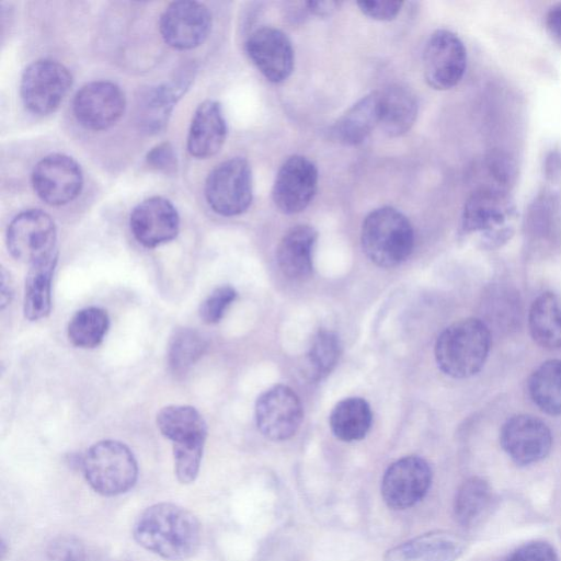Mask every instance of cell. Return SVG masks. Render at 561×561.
<instances>
[{
    "instance_id": "cell-1",
    "label": "cell",
    "mask_w": 561,
    "mask_h": 561,
    "mask_svg": "<svg viewBox=\"0 0 561 561\" xmlns=\"http://www.w3.org/2000/svg\"><path fill=\"white\" fill-rule=\"evenodd\" d=\"M133 537L144 549L168 561H185L199 549L202 527L187 508L160 502L145 508L133 526Z\"/></svg>"
},
{
    "instance_id": "cell-2",
    "label": "cell",
    "mask_w": 561,
    "mask_h": 561,
    "mask_svg": "<svg viewBox=\"0 0 561 561\" xmlns=\"http://www.w3.org/2000/svg\"><path fill=\"white\" fill-rule=\"evenodd\" d=\"M157 426L172 444L176 479L182 484L194 482L207 438L206 421L194 407L170 404L158 412Z\"/></svg>"
},
{
    "instance_id": "cell-3",
    "label": "cell",
    "mask_w": 561,
    "mask_h": 561,
    "mask_svg": "<svg viewBox=\"0 0 561 561\" xmlns=\"http://www.w3.org/2000/svg\"><path fill=\"white\" fill-rule=\"evenodd\" d=\"M491 347L488 324L479 318H466L448 325L437 337L435 359L449 377L463 379L483 367Z\"/></svg>"
},
{
    "instance_id": "cell-4",
    "label": "cell",
    "mask_w": 561,
    "mask_h": 561,
    "mask_svg": "<svg viewBox=\"0 0 561 561\" xmlns=\"http://www.w3.org/2000/svg\"><path fill=\"white\" fill-rule=\"evenodd\" d=\"M360 242L367 257L380 267L404 262L414 245L409 219L398 209L385 206L370 211L363 221Z\"/></svg>"
},
{
    "instance_id": "cell-5",
    "label": "cell",
    "mask_w": 561,
    "mask_h": 561,
    "mask_svg": "<svg viewBox=\"0 0 561 561\" xmlns=\"http://www.w3.org/2000/svg\"><path fill=\"white\" fill-rule=\"evenodd\" d=\"M88 484L103 496L130 491L138 480V463L130 448L119 440L104 439L88 448L81 461Z\"/></svg>"
},
{
    "instance_id": "cell-6",
    "label": "cell",
    "mask_w": 561,
    "mask_h": 561,
    "mask_svg": "<svg viewBox=\"0 0 561 561\" xmlns=\"http://www.w3.org/2000/svg\"><path fill=\"white\" fill-rule=\"evenodd\" d=\"M515 205L508 191L483 185L467 198L460 221L463 234L481 233L488 248L505 243L513 234Z\"/></svg>"
},
{
    "instance_id": "cell-7",
    "label": "cell",
    "mask_w": 561,
    "mask_h": 561,
    "mask_svg": "<svg viewBox=\"0 0 561 561\" xmlns=\"http://www.w3.org/2000/svg\"><path fill=\"white\" fill-rule=\"evenodd\" d=\"M205 196L211 209L226 217L244 213L252 202V174L248 161L234 157L208 174Z\"/></svg>"
},
{
    "instance_id": "cell-8",
    "label": "cell",
    "mask_w": 561,
    "mask_h": 561,
    "mask_svg": "<svg viewBox=\"0 0 561 561\" xmlns=\"http://www.w3.org/2000/svg\"><path fill=\"white\" fill-rule=\"evenodd\" d=\"M7 247L14 260L28 265L58 253L54 220L41 209L20 213L8 227Z\"/></svg>"
},
{
    "instance_id": "cell-9",
    "label": "cell",
    "mask_w": 561,
    "mask_h": 561,
    "mask_svg": "<svg viewBox=\"0 0 561 561\" xmlns=\"http://www.w3.org/2000/svg\"><path fill=\"white\" fill-rule=\"evenodd\" d=\"M72 84L68 69L50 59L32 62L21 79V98L25 107L38 115L55 112Z\"/></svg>"
},
{
    "instance_id": "cell-10",
    "label": "cell",
    "mask_w": 561,
    "mask_h": 561,
    "mask_svg": "<svg viewBox=\"0 0 561 561\" xmlns=\"http://www.w3.org/2000/svg\"><path fill=\"white\" fill-rule=\"evenodd\" d=\"M467 68V49L462 41L448 30H437L423 51V70L427 84L435 90H449L462 79Z\"/></svg>"
},
{
    "instance_id": "cell-11",
    "label": "cell",
    "mask_w": 561,
    "mask_h": 561,
    "mask_svg": "<svg viewBox=\"0 0 561 561\" xmlns=\"http://www.w3.org/2000/svg\"><path fill=\"white\" fill-rule=\"evenodd\" d=\"M432 469L419 456H407L392 462L381 480V496L388 507L405 510L427 494L432 484Z\"/></svg>"
},
{
    "instance_id": "cell-12",
    "label": "cell",
    "mask_w": 561,
    "mask_h": 561,
    "mask_svg": "<svg viewBox=\"0 0 561 561\" xmlns=\"http://www.w3.org/2000/svg\"><path fill=\"white\" fill-rule=\"evenodd\" d=\"M254 411L259 431L276 442L294 436L304 416L299 397L285 385H276L264 391L257 398Z\"/></svg>"
},
{
    "instance_id": "cell-13",
    "label": "cell",
    "mask_w": 561,
    "mask_h": 561,
    "mask_svg": "<svg viewBox=\"0 0 561 561\" xmlns=\"http://www.w3.org/2000/svg\"><path fill=\"white\" fill-rule=\"evenodd\" d=\"M500 444L516 465L529 466L548 456L552 434L542 420L530 414H516L502 425Z\"/></svg>"
},
{
    "instance_id": "cell-14",
    "label": "cell",
    "mask_w": 561,
    "mask_h": 561,
    "mask_svg": "<svg viewBox=\"0 0 561 561\" xmlns=\"http://www.w3.org/2000/svg\"><path fill=\"white\" fill-rule=\"evenodd\" d=\"M32 184L42 201L59 206L73 201L80 194L83 175L71 157L53 153L36 163L32 172Z\"/></svg>"
},
{
    "instance_id": "cell-15",
    "label": "cell",
    "mask_w": 561,
    "mask_h": 561,
    "mask_svg": "<svg viewBox=\"0 0 561 561\" xmlns=\"http://www.w3.org/2000/svg\"><path fill=\"white\" fill-rule=\"evenodd\" d=\"M317 185L318 170L314 163L304 156H291L276 174L272 198L282 213L297 214L310 204Z\"/></svg>"
},
{
    "instance_id": "cell-16",
    "label": "cell",
    "mask_w": 561,
    "mask_h": 561,
    "mask_svg": "<svg viewBox=\"0 0 561 561\" xmlns=\"http://www.w3.org/2000/svg\"><path fill=\"white\" fill-rule=\"evenodd\" d=\"M160 33L163 41L176 49H192L208 36L211 14L206 5L197 1L170 3L160 16Z\"/></svg>"
},
{
    "instance_id": "cell-17",
    "label": "cell",
    "mask_w": 561,
    "mask_h": 561,
    "mask_svg": "<svg viewBox=\"0 0 561 561\" xmlns=\"http://www.w3.org/2000/svg\"><path fill=\"white\" fill-rule=\"evenodd\" d=\"M73 113L77 121L90 130H104L123 115L126 100L118 85L110 81H93L75 95Z\"/></svg>"
},
{
    "instance_id": "cell-18",
    "label": "cell",
    "mask_w": 561,
    "mask_h": 561,
    "mask_svg": "<svg viewBox=\"0 0 561 561\" xmlns=\"http://www.w3.org/2000/svg\"><path fill=\"white\" fill-rule=\"evenodd\" d=\"M245 50L257 70L271 82L285 81L294 70V49L280 30L263 26L247 39Z\"/></svg>"
},
{
    "instance_id": "cell-19",
    "label": "cell",
    "mask_w": 561,
    "mask_h": 561,
    "mask_svg": "<svg viewBox=\"0 0 561 561\" xmlns=\"http://www.w3.org/2000/svg\"><path fill=\"white\" fill-rule=\"evenodd\" d=\"M129 226L139 243L146 248H156L178 236L180 217L170 201L153 196L133 209Z\"/></svg>"
},
{
    "instance_id": "cell-20",
    "label": "cell",
    "mask_w": 561,
    "mask_h": 561,
    "mask_svg": "<svg viewBox=\"0 0 561 561\" xmlns=\"http://www.w3.org/2000/svg\"><path fill=\"white\" fill-rule=\"evenodd\" d=\"M467 546L466 539L458 534L435 530L389 549L383 561H456Z\"/></svg>"
},
{
    "instance_id": "cell-21",
    "label": "cell",
    "mask_w": 561,
    "mask_h": 561,
    "mask_svg": "<svg viewBox=\"0 0 561 561\" xmlns=\"http://www.w3.org/2000/svg\"><path fill=\"white\" fill-rule=\"evenodd\" d=\"M227 136V124L221 105L213 100L204 101L196 108L187 137V150L199 159L216 154Z\"/></svg>"
},
{
    "instance_id": "cell-22",
    "label": "cell",
    "mask_w": 561,
    "mask_h": 561,
    "mask_svg": "<svg viewBox=\"0 0 561 561\" xmlns=\"http://www.w3.org/2000/svg\"><path fill=\"white\" fill-rule=\"evenodd\" d=\"M380 125L379 90L370 92L353 104L330 128L333 140L345 146H357Z\"/></svg>"
},
{
    "instance_id": "cell-23",
    "label": "cell",
    "mask_w": 561,
    "mask_h": 561,
    "mask_svg": "<svg viewBox=\"0 0 561 561\" xmlns=\"http://www.w3.org/2000/svg\"><path fill=\"white\" fill-rule=\"evenodd\" d=\"M317 237V231L308 225L295 226L283 236L276 250V260L285 276L302 280L311 275Z\"/></svg>"
},
{
    "instance_id": "cell-24",
    "label": "cell",
    "mask_w": 561,
    "mask_h": 561,
    "mask_svg": "<svg viewBox=\"0 0 561 561\" xmlns=\"http://www.w3.org/2000/svg\"><path fill=\"white\" fill-rule=\"evenodd\" d=\"M191 75L183 73L176 82H170L150 88L139 99L138 122L147 133L160 130L170 116V113L190 83Z\"/></svg>"
},
{
    "instance_id": "cell-25",
    "label": "cell",
    "mask_w": 561,
    "mask_h": 561,
    "mask_svg": "<svg viewBox=\"0 0 561 561\" xmlns=\"http://www.w3.org/2000/svg\"><path fill=\"white\" fill-rule=\"evenodd\" d=\"M380 127L390 137H398L413 126L417 115L415 94L405 85L389 84L379 90Z\"/></svg>"
},
{
    "instance_id": "cell-26",
    "label": "cell",
    "mask_w": 561,
    "mask_h": 561,
    "mask_svg": "<svg viewBox=\"0 0 561 561\" xmlns=\"http://www.w3.org/2000/svg\"><path fill=\"white\" fill-rule=\"evenodd\" d=\"M58 253L30 265L25 277L23 313L30 321L46 318L51 309V282Z\"/></svg>"
},
{
    "instance_id": "cell-27",
    "label": "cell",
    "mask_w": 561,
    "mask_h": 561,
    "mask_svg": "<svg viewBox=\"0 0 561 561\" xmlns=\"http://www.w3.org/2000/svg\"><path fill=\"white\" fill-rule=\"evenodd\" d=\"M528 328L533 340L541 347H561L560 294L546 291L533 301L528 313Z\"/></svg>"
},
{
    "instance_id": "cell-28",
    "label": "cell",
    "mask_w": 561,
    "mask_h": 561,
    "mask_svg": "<svg viewBox=\"0 0 561 561\" xmlns=\"http://www.w3.org/2000/svg\"><path fill=\"white\" fill-rule=\"evenodd\" d=\"M494 500L490 483L481 477H471L458 488L454 499V516L459 525L476 526L486 515Z\"/></svg>"
},
{
    "instance_id": "cell-29",
    "label": "cell",
    "mask_w": 561,
    "mask_h": 561,
    "mask_svg": "<svg viewBox=\"0 0 561 561\" xmlns=\"http://www.w3.org/2000/svg\"><path fill=\"white\" fill-rule=\"evenodd\" d=\"M373 413L366 400L348 397L335 404L330 414V426L341 440H359L368 433Z\"/></svg>"
},
{
    "instance_id": "cell-30",
    "label": "cell",
    "mask_w": 561,
    "mask_h": 561,
    "mask_svg": "<svg viewBox=\"0 0 561 561\" xmlns=\"http://www.w3.org/2000/svg\"><path fill=\"white\" fill-rule=\"evenodd\" d=\"M533 402L549 415L561 414V359H548L528 379Z\"/></svg>"
},
{
    "instance_id": "cell-31",
    "label": "cell",
    "mask_w": 561,
    "mask_h": 561,
    "mask_svg": "<svg viewBox=\"0 0 561 561\" xmlns=\"http://www.w3.org/2000/svg\"><path fill=\"white\" fill-rule=\"evenodd\" d=\"M206 337L192 328H176L168 344V364L172 373H186L206 352Z\"/></svg>"
},
{
    "instance_id": "cell-32",
    "label": "cell",
    "mask_w": 561,
    "mask_h": 561,
    "mask_svg": "<svg viewBox=\"0 0 561 561\" xmlns=\"http://www.w3.org/2000/svg\"><path fill=\"white\" fill-rule=\"evenodd\" d=\"M107 312L99 307H87L77 311L69 321L68 339L77 347L93 348L100 345L108 330Z\"/></svg>"
},
{
    "instance_id": "cell-33",
    "label": "cell",
    "mask_w": 561,
    "mask_h": 561,
    "mask_svg": "<svg viewBox=\"0 0 561 561\" xmlns=\"http://www.w3.org/2000/svg\"><path fill=\"white\" fill-rule=\"evenodd\" d=\"M340 353L341 345L336 334L328 330L319 331L302 363L307 379L318 381L324 378L335 367Z\"/></svg>"
},
{
    "instance_id": "cell-34",
    "label": "cell",
    "mask_w": 561,
    "mask_h": 561,
    "mask_svg": "<svg viewBox=\"0 0 561 561\" xmlns=\"http://www.w3.org/2000/svg\"><path fill=\"white\" fill-rule=\"evenodd\" d=\"M557 201L547 190L538 193L526 210V228L536 234H545L551 229L556 214Z\"/></svg>"
},
{
    "instance_id": "cell-35",
    "label": "cell",
    "mask_w": 561,
    "mask_h": 561,
    "mask_svg": "<svg viewBox=\"0 0 561 561\" xmlns=\"http://www.w3.org/2000/svg\"><path fill=\"white\" fill-rule=\"evenodd\" d=\"M485 165L495 186L508 191L517 176V163L514 158L506 151L492 150L486 156Z\"/></svg>"
},
{
    "instance_id": "cell-36",
    "label": "cell",
    "mask_w": 561,
    "mask_h": 561,
    "mask_svg": "<svg viewBox=\"0 0 561 561\" xmlns=\"http://www.w3.org/2000/svg\"><path fill=\"white\" fill-rule=\"evenodd\" d=\"M236 297V289L229 285L215 288L199 306L201 319L207 324L219 322Z\"/></svg>"
},
{
    "instance_id": "cell-37",
    "label": "cell",
    "mask_w": 561,
    "mask_h": 561,
    "mask_svg": "<svg viewBox=\"0 0 561 561\" xmlns=\"http://www.w3.org/2000/svg\"><path fill=\"white\" fill-rule=\"evenodd\" d=\"M47 561H87V552L81 539L75 535H60L48 545Z\"/></svg>"
},
{
    "instance_id": "cell-38",
    "label": "cell",
    "mask_w": 561,
    "mask_h": 561,
    "mask_svg": "<svg viewBox=\"0 0 561 561\" xmlns=\"http://www.w3.org/2000/svg\"><path fill=\"white\" fill-rule=\"evenodd\" d=\"M505 561H558V556L549 542L533 540L516 548Z\"/></svg>"
},
{
    "instance_id": "cell-39",
    "label": "cell",
    "mask_w": 561,
    "mask_h": 561,
    "mask_svg": "<svg viewBox=\"0 0 561 561\" xmlns=\"http://www.w3.org/2000/svg\"><path fill=\"white\" fill-rule=\"evenodd\" d=\"M360 11L377 21H391L400 13L402 1H359Z\"/></svg>"
},
{
    "instance_id": "cell-40",
    "label": "cell",
    "mask_w": 561,
    "mask_h": 561,
    "mask_svg": "<svg viewBox=\"0 0 561 561\" xmlns=\"http://www.w3.org/2000/svg\"><path fill=\"white\" fill-rule=\"evenodd\" d=\"M147 163L159 171H173L176 167V157L173 147L169 142L157 145L148 152Z\"/></svg>"
},
{
    "instance_id": "cell-41",
    "label": "cell",
    "mask_w": 561,
    "mask_h": 561,
    "mask_svg": "<svg viewBox=\"0 0 561 561\" xmlns=\"http://www.w3.org/2000/svg\"><path fill=\"white\" fill-rule=\"evenodd\" d=\"M542 174L551 183L561 182V148H553L546 153Z\"/></svg>"
},
{
    "instance_id": "cell-42",
    "label": "cell",
    "mask_w": 561,
    "mask_h": 561,
    "mask_svg": "<svg viewBox=\"0 0 561 561\" xmlns=\"http://www.w3.org/2000/svg\"><path fill=\"white\" fill-rule=\"evenodd\" d=\"M545 27L549 37L561 46V2L554 3L547 11Z\"/></svg>"
},
{
    "instance_id": "cell-43",
    "label": "cell",
    "mask_w": 561,
    "mask_h": 561,
    "mask_svg": "<svg viewBox=\"0 0 561 561\" xmlns=\"http://www.w3.org/2000/svg\"><path fill=\"white\" fill-rule=\"evenodd\" d=\"M306 8L309 13L317 15V16H328L334 13L339 7L341 5V2L339 1H307L305 2Z\"/></svg>"
},
{
    "instance_id": "cell-44",
    "label": "cell",
    "mask_w": 561,
    "mask_h": 561,
    "mask_svg": "<svg viewBox=\"0 0 561 561\" xmlns=\"http://www.w3.org/2000/svg\"><path fill=\"white\" fill-rule=\"evenodd\" d=\"M0 277V307L1 309H4L12 299L13 285L9 272H7L3 267L1 268Z\"/></svg>"
}]
</instances>
